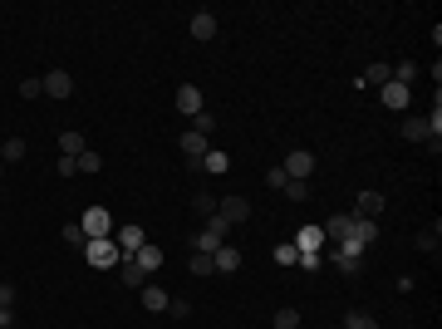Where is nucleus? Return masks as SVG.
Here are the masks:
<instances>
[{
    "mask_svg": "<svg viewBox=\"0 0 442 329\" xmlns=\"http://www.w3.org/2000/svg\"><path fill=\"white\" fill-rule=\"evenodd\" d=\"M329 265H334L339 275H359V270H364V246H359V241H339L334 255H329Z\"/></svg>",
    "mask_w": 442,
    "mask_h": 329,
    "instance_id": "obj_1",
    "label": "nucleus"
},
{
    "mask_svg": "<svg viewBox=\"0 0 442 329\" xmlns=\"http://www.w3.org/2000/svg\"><path fill=\"white\" fill-rule=\"evenodd\" d=\"M84 255L93 270H108V265H118V241L113 236H98V241H84Z\"/></svg>",
    "mask_w": 442,
    "mask_h": 329,
    "instance_id": "obj_2",
    "label": "nucleus"
},
{
    "mask_svg": "<svg viewBox=\"0 0 442 329\" xmlns=\"http://www.w3.org/2000/svg\"><path fill=\"white\" fill-rule=\"evenodd\" d=\"M79 226H84V241H98V236H113V211H103V206H88Z\"/></svg>",
    "mask_w": 442,
    "mask_h": 329,
    "instance_id": "obj_3",
    "label": "nucleus"
},
{
    "mask_svg": "<svg viewBox=\"0 0 442 329\" xmlns=\"http://www.w3.org/2000/svg\"><path fill=\"white\" fill-rule=\"evenodd\" d=\"M113 241H118V260H128V255H133V250H138V246H148V231H143L138 221H123Z\"/></svg>",
    "mask_w": 442,
    "mask_h": 329,
    "instance_id": "obj_4",
    "label": "nucleus"
},
{
    "mask_svg": "<svg viewBox=\"0 0 442 329\" xmlns=\"http://www.w3.org/2000/svg\"><path fill=\"white\" fill-rule=\"evenodd\" d=\"M285 177H295V182H309V177H314V153H309V148H295V153H290V158H285Z\"/></svg>",
    "mask_w": 442,
    "mask_h": 329,
    "instance_id": "obj_5",
    "label": "nucleus"
},
{
    "mask_svg": "<svg viewBox=\"0 0 442 329\" xmlns=\"http://www.w3.org/2000/svg\"><path fill=\"white\" fill-rule=\"evenodd\" d=\"M177 113H187V118H197V113H207V98H202V88H197V83H182V88H177Z\"/></svg>",
    "mask_w": 442,
    "mask_h": 329,
    "instance_id": "obj_6",
    "label": "nucleus"
},
{
    "mask_svg": "<svg viewBox=\"0 0 442 329\" xmlns=\"http://www.w3.org/2000/svg\"><path fill=\"white\" fill-rule=\"evenodd\" d=\"M74 93V74L69 69H49L44 74V98H69Z\"/></svg>",
    "mask_w": 442,
    "mask_h": 329,
    "instance_id": "obj_7",
    "label": "nucleus"
},
{
    "mask_svg": "<svg viewBox=\"0 0 442 329\" xmlns=\"http://www.w3.org/2000/svg\"><path fill=\"white\" fill-rule=\"evenodd\" d=\"M182 153H187V163H192V167H202V158L212 153V138H202V133L187 128V133H182Z\"/></svg>",
    "mask_w": 442,
    "mask_h": 329,
    "instance_id": "obj_8",
    "label": "nucleus"
},
{
    "mask_svg": "<svg viewBox=\"0 0 442 329\" xmlns=\"http://www.w3.org/2000/svg\"><path fill=\"white\" fill-rule=\"evenodd\" d=\"M408 98H413V88H403V83H394V79L379 88V103H384V108H394V113L408 108Z\"/></svg>",
    "mask_w": 442,
    "mask_h": 329,
    "instance_id": "obj_9",
    "label": "nucleus"
},
{
    "mask_svg": "<svg viewBox=\"0 0 442 329\" xmlns=\"http://www.w3.org/2000/svg\"><path fill=\"white\" fill-rule=\"evenodd\" d=\"M217 211L226 216V221H231V226H241V221L251 216V202H246V197L236 192V197H221V202H217Z\"/></svg>",
    "mask_w": 442,
    "mask_h": 329,
    "instance_id": "obj_10",
    "label": "nucleus"
},
{
    "mask_svg": "<svg viewBox=\"0 0 442 329\" xmlns=\"http://www.w3.org/2000/svg\"><path fill=\"white\" fill-rule=\"evenodd\" d=\"M354 216H364V221H379V216H384V192H359Z\"/></svg>",
    "mask_w": 442,
    "mask_h": 329,
    "instance_id": "obj_11",
    "label": "nucleus"
},
{
    "mask_svg": "<svg viewBox=\"0 0 442 329\" xmlns=\"http://www.w3.org/2000/svg\"><path fill=\"white\" fill-rule=\"evenodd\" d=\"M138 295H143V310H153V315H168V305H173V295H168V290H158L153 280L138 290Z\"/></svg>",
    "mask_w": 442,
    "mask_h": 329,
    "instance_id": "obj_12",
    "label": "nucleus"
},
{
    "mask_svg": "<svg viewBox=\"0 0 442 329\" xmlns=\"http://www.w3.org/2000/svg\"><path fill=\"white\" fill-rule=\"evenodd\" d=\"M389 79H394V64H384V59H379V64H369V69L359 74V88H384Z\"/></svg>",
    "mask_w": 442,
    "mask_h": 329,
    "instance_id": "obj_13",
    "label": "nucleus"
},
{
    "mask_svg": "<svg viewBox=\"0 0 442 329\" xmlns=\"http://www.w3.org/2000/svg\"><path fill=\"white\" fill-rule=\"evenodd\" d=\"M295 250H324V226H314V221L300 226L295 231Z\"/></svg>",
    "mask_w": 442,
    "mask_h": 329,
    "instance_id": "obj_14",
    "label": "nucleus"
},
{
    "mask_svg": "<svg viewBox=\"0 0 442 329\" xmlns=\"http://www.w3.org/2000/svg\"><path fill=\"white\" fill-rule=\"evenodd\" d=\"M192 40H217V15L212 10H197L192 15Z\"/></svg>",
    "mask_w": 442,
    "mask_h": 329,
    "instance_id": "obj_15",
    "label": "nucleus"
},
{
    "mask_svg": "<svg viewBox=\"0 0 442 329\" xmlns=\"http://www.w3.org/2000/svg\"><path fill=\"white\" fill-rule=\"evenodd\" d=\"M212 265H217L221 275L241 270V250H236V246H217V250H212Z\"/></svg>",
    "mask_w": 442,
    "mask_h": 329,
    "instance_id": "obj_16",
    "label": "nucleus"
},
{
    "mask_svg": "<svg viewBox=\"0 0 442 329\" xmlns=\"http://www.w3.org/2000/svg\"><path fill=\"white\" fill-rule=\"evenodd\" d=\"M118 280H123L128 290H143L148 280H153V275H143V270H138V260L128 255V260H118Z\"/></svg>",
    "mask_w": 442,
    "mask_h": 329,
    "instance_id": "obj_17",
    "label": "nucleus"
},
{
    "mask_svg": "<svg viewBox=\"0 0 442 329\" xmlns=\"http://www.w3.org/2000/svg\"><path fill=\"white\" fill-rule=\"evenodd\" d=\"M349 241H359V246H374V241H379V221H364V216H354Z\"/></svg>",
    "mask_w": 442,
    "mask_h": 329,
    "instance_id": "obj_18",
    "label": "nucleus"
},
{
    "mask_svg": "<svg viewBox=\"0 0 442 329\" xmlns=\"http://www.w3.org/2000/svg\"><path fill=\"white\" fill-rule=\"evenodd\" d=\"M133 260H138V270H143V275H158L163 250H158V246H138V250H133Z\"/></svg>",
    "mask_w": 442,
    "mask_h": 329,
    "instance_id": "obj_19",
    "label": "nucleus"
},
{
    "mask_svg": "<svg viewBox=\"0 0 442 329\" xmlns=\"http://www.w3.org/2000/svg\"><path fill=\"white\" fill-rule=\"evenodd\" d=\"M403 138H408V143H433L438 133L428 128V118H403Z\"/></svg>",
    "mask_w": 442,
    "mask_h": 329,
    "instance_id": "obj_20",
    "label": "nucleus"
},
{
    "mask_svg": "<svg viewBox=\"0 0 442 329\" xmlns=\"http://www.w3.org/2000/svg\"><path fill=\"white\" fill-rule=\"evenodd\" d=\"M349 226H354V216H344V211L329 216V221H324V241H349Z\"/></svg>",
    "mask_w": 442,
    "mask_h": 329,
    "instance_id": "obj_21",
    "label": "nucleus"
},
{
    "mask_svg": "<svg viewBox=\"0 0 442 329\" xmlns=\"http://www.w3.org/2000/svg\"><path fill=\"white\" fill-rule=\"evenodd\" d=\"M84 153V133H59V158H79Z\"/></svg>",
    "mask_w": 442,
    "mask_h": 329,
    "instance_id": "obj_22",
    "label": "nucleus"
},
{
    "mask_svg": "<svg viewBox=\"0 0 442 329\" xmlns=\"http://www.w3.org/2000/svg\"><path fill=\"white\" fill-rule=\"evenodd\" d=\"M25 153H30V148H25V138H5V148H0V158H5V163H25Z\"/></svg>",
    "mask_w": 442,
    "mask_h": 329,
    "instance_id": "obj_23",
    "label": "nucleus"
},
{
    "mask_svg": "<svg viewBox=\"0 0 442 329\" xmlns=\"http://www.w3.org/2000/svg\"><path fill=\"white\" fill-rule=\"evenodd\" d=\"M202 167H207V172H212V177H221V172H226V167H231V158H226V153H221V148H212V153H207V158H202Z\"/></svg>",
    "mask_w": 442,
    "mask_h": 329,
    "instance_id": "obj_24",
    "label": "nucleus"
},
{
    "mask_svg": "<svg viewBox=\"0 0 442 329\" xmlns=\"http://www.w3.org/2000/svg\"><path fill=\"white\" fill-rule=\"evenodd\" d=\"M280 197H290L295 206H300V202H309V182H295V177H290V182L280 187Z\"/></svg>",
    "mask_w": 442,
    "mask_h": 329,
    "instance_id": "obj_25",
    "label": "nucleus"
},
{
    "mask_svg": "<svg viewBox=\"0 0 442 329\" xmlns=\"http://www.w3.org/2000/svg\"><path fill=\"white\" fill-rule=\"evenodd\" d=\"M344 329H379V325H374L369 310H349V315H344Z\"/></svg>",
    "mask_w": 442,
    "mask_h": 329,
    "instance_id": "obj_26",
    "label": "nucleus"
},
{
    "mask_svg": "<svg viewBox=\"0 0 442 329\" xmlns=\"http://www.w3.org/2000/svg\"><path fill=\"white\" fill-rule=\"evenodd\" d=\"M192 211H197V216L207 221V216L217 211V197H212V192H197V197H192Z\"/></svg>",
    "mask_w": 442,
    "mask_h": 329,
    "instance_id": "obj_27",
    "label": "nucleus"
},
{
    "mask_svg": "<svg viewBox=\"0 0 442 329\" xmlns=\"http://www.w3.org/2000/svg\"><path fill=\"white\" fill-rule=\"evenodd\" d=\"M413 79H418V64H413V59H398V69H394V83H403V88H408Z\"/></svg>",
    "mask_w": 442,
    "mask_h": 329,
    "instance_id": "obj_28",
    "label": "nucleus"
},
{
    "mask_svg": "<svg viewBox=\"0 0 442 329\" xmlns=\"http://www.w3.org/2000/svg\"><path fill=\"white\" fill-rule=\"evenodd\" d=\"M295 265H300V270H309V275H314V270L324 265V255H319V250H300V255H295Z\"/></svg>",
    "mask_w": 442,
    "mask_h": 329,
    "instance_id": "obj_29",
    "label": "nucleus"
},
{
    "mask_svg": "<svg viewBox=\"0 0 442 329\" xmlns=\"http://www.w3.org/2000/svg\"><path fill=\"white\" fill-rule=\"evenodd\" d=\"M275 329H300V310H275Z\"/></svg>",
    "mask_w": 442,
    "mask_h": 329,
    "instance_id": "obj_30",
    "label": "nucleus"
},
{
    "mask_svg": "<svg viewBox=\"0 0 442 329\" xmlns=\"http://www.w3.org/2000/svg\"><path fill=\"white\" fill-rule=\"evenodd\" d=\"M192 275H197V280H202V275H217L212 255H197V250H192Z\"/></svg>",
    "mask_w": 442,
    "mask_h": 329,
    "instance_id": "obj_31",
    "label": "nucleus"
},
{
    "mask_svg": "<svg viewBox=\"0 0 442 329\" xmlns=\"http://www.w3.org/2000/svg\"><path fill=\"white\" fill-rule=\"evenodd\" d=\"M79 172H103V158H98L93 148H84V153H79Z\"/></svg>",
    "mask_w": 442,
    "mask_h": 329,
    "instance_id": "obj_32",
    "label": "nucleus"
},
{
    "mask_svg": "<svg viewBox=\"0 0 442 329\" xmlns=\"http://www.w3.org/2000/svg\"><path fill=\"white\" fill-rule=\"evenodd\" d=\"M295 255H300L295 241H280V246H275V265H295Z\"/></svg>",
    "mask_w": 442,
    "mask_h": 329,
    "instance_id": "obj_33",
    "label": "nucleus"
},
{
    "mask_svg": "<svg viewBox=\"0 0 442 329\" xmlns=\"http://www.w3.org/2000/svg\"><path fill=\"white\" fill-rule=\"evenodd\" d=\"M192 133L212 138V133H217V118H212V113H197V118H192Z\"/></svg>",
    "mask_w": 442,
    "mask_h": 329,
    "instance_id": "obj_34",
    "label": "nucleus"
},
{
    "mask_svg": "<svg viewBox=\"0 0 442 329\" xmlns=\"http://www.w3.org/2000/svg\"><path fill=\"white\" fill-rule=\"evenodd\" d=\"M285 182H290V177H285V167H270V172H265V187H270V192H280Z\"/></svg>",
    "mask_w": 442,
    "mask_h": 329,
    "instance_id": "obj_35",
    "label": "nucleus"
},
{
    "mask_svg": "<svg viewBox=\"0 0 442 329\" xmlns=\"http://www.w3.org/2000/svg\"><path fill=\"white\" fill-rule=\"evenodd\" d=\"M418 250H428V255L438 250V226H433V231H418Z\"/></svg>",
    "mask_w": 442,
    "mask_h": 329,
    "instance_id": "obj_36",
    "label": "nucleus"
},
{
    "mask_svg": "<svg viewBox=\"0 0 442 329\" xmlns=\"http://www.w3.org/2000/svg\"><path fill=\"white\" fill-rule=\"evenodd\" d=\"M44 93V79H25L20 83V98H40Z\"/></svg>",
    "mask_w": 442,
    "mask_h": 329,
    "instance_id": "obj_37",
    "label": "nucleus"
},
{
    "mask_svg": "<svg viewBox=\"0 0 442 329\" xmlns=\"http://www.w3.org/2000/svg\"><path fill=\"white\" fill-rule=\"evenodd\" d=\"M64 241H69V246H84V226L69 221V226H64Z\"/></svg>",
    "mask_w": 442,
    "mask_h": 329,
    "instance_id": "obj_38",
    "label": "nucleus"
},
{
    "mask_svg": "<svg viewBox=\"0 0 442 329\" xmlns=\"http://www.w3.org/2000/svg\"><path fill=\"white\" fill-rule=\"evenodd\" d=\"M54 172H59V177H74V172H79V158H59Z\"/></svg>",
    "mask_w": 442,
    "mask_h": 329,
    "instance_id": "obj_39",
    "label": "nucleus"
},
{
    "mask_svg": "<svg viewBox=\"0 0 442 329\" xmlns=\"http://www.w3.org/2000/svg\"><path fill=\"white\" fill-rule=\"evenodd\" d=\"M15 295H20L15 285H0V310H15Z\"/></svg>",
    "mask_w": 442,
    "mask_h": 329,
    "instance_id": "obj_40",
    "label": "nucleus"
},
{
    "mask_svg": "<svg viewBox=\"0 0 442 329\" xmlns=\"http://www.w3.org/2000/svg\"><path fill=\"white\" fill-rule=\"evenodd\" d=\"M168 315H177V320H187V315H192V305H187V300H173V305H168Z\"/></svg>",
    "mask_w": 442,
    "mask_h": 329,
    "instance_id": "obj_41",
    "label": "nucleus"
},
{
    "mask_svg": "<svg viewBox=\"0 0 442 329\" xmlns=\"http://www.w3.org/2000/svg\"><path fill=\"white\" fill-rule=\"evenodd\" d=\"M0 329H15V310H0Z\"/></svg>",
    "mask_w": 442,
    "mask_h": 329,
    "instance_id": "obj_42",
    "label": "nucleus"
},
{
    "mask_svg": "<svg viewBox=\"0 0 442 329\" xmlns=\"http://www.w3.org/2000/svg\"><path fill=\"white\" fill-rule=\"evenodd\" d=\"M0 148H5V138H0Z\"/></svg>",
    "mask_w": 442,
    "mask_h": 329,
    "instance_id": "obj_43",
    "label": "nucleus"
}]
</instances>
